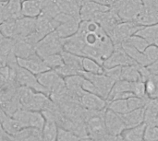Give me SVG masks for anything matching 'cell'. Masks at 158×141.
Segmentation results:
<instances>
[{
	"instance_id": "cell-28",
	"label": "cell",
	"mask_w": 158,
	"mask_h": 141,
	"mask_svg": "<svg viewBox=\"0 0 158 141\" xmlns=\"http://www.w3.org/2000/svg\"><path fill=\"white\" fill-rule=\"evenodd\" d=\"M120 79L127 80L130 82H136L139 80H143L141 73L139 71V65L136 64V65L122 66Z\"/></svg>"
},
{
	"instance_id": "cell-23",
	"label": "cell",
	"mask_w": 158,
	"mask_h": 141,
	"mask_svg": "<svg viewBox=\"0 0 158 141\" xmlns=\"http://www.w3.org/2000/svg\"><path fill=\"white\" fill-rule=\"evenodd\" d=\"M56 3L60 12L75 18H80L81 3L79 0H56Z\"/></svg>"
},
{
	"instance_id": "cell-9",
	"label": "cell",
	"mask_w": 158,
	"mask_h": 141,
	"mask_svg": "<svg viewBox=\"0 0 158 141\" xmlns=\"http://www.w3.org/2000/svg\"><path fill=\"white\" fill-rule=\"evenodd\" d=\"M142 27L143 26L139 25L135 21H121L115 27L109 37L114 45L121 44L130 37L136 34Z\"/></svg>"
},
{
	"instance_id": "cell-11",
	"label": "cell",
	"mask_w": 158,
	"mask_h": 141,
	"mask_svg": "<svg viewBox=\"0 0 158 141\" xmlns=\"http://www.w3.org/2000/svg\"><path fill=\"white\" fill-rule=\"evenodd\" d=\"M81 75L82 77L86 78L87 79H89L90 81H92V83L95 86V88L101 97H103L106 100L107 99L108 94H109L115 81H113L110 78H108L104 73L103 74H91V73L81 71Z\"/></svg>"
},
{
	"instance_id": "cell-41",
	"label": "cell",
	"mask_w": 158,
	"mask_h": 141,
	"mask_svg": "<svg viewBox=\"0 0 158 141\" xmlns=\"http://www.w3.org/2000/svg\"><path fill=\"white\" fill-rule=\"evenodd\" d=\"M143 141H158V126H146Z\"/></svg>"
},
{
	"instance_id": "cell-31",
	"label": "cell",
	"mask_w": 158,
	"mask_h": 141,
	"mask_svg": "<svg viewBox=\"0 0 158 141\" xmlns=\"http://www.w3.org/2000/svg\"><path fill=\"white\" fill-rule=\"evenodd\" d=\"M22 0H8L6 3V17L7 18L18 19L22 18L21 13Z\"/></svg>"
},
{
	"instance_id": "cell-8",
	"label": "cell",
	"mask_w": 158,
	"mask_h": 141,
	"mask_svg": "<svg viewBox=\"0 0 158 141\" xmlns=\"http://www.w3.org/2000/svg\"><path fill=\"white\" fill-rule=\"evenodd\" d=\"M36 77L39 83L49 92V97L59 93L66 89L64 79L61 78L54 69L46 70L41 74H38Z\"/></svg>"
},
{
	"instance_id": "cell-44",
	"label": "cell",
	"mask_w": 158,
	"mask_h": 141,
	"mask_svg": "<svg viewBox=\"0 0 158 141\" xmlns=\"http://www.w3.org/2000/svg\"><path fill=\"white\" fill-rule=\"evenodd\" d=\"M144 54L147 55V57L149 58V60L152 62H155L158 60V46L156 45H149L145 51Z\"/></svg>"
},
{
	"instance_id": "cell-27",
	"label": "cell",
	"mask_w": 158,
	"mask_h": 141,
	"mask_svg": "<svg viewBox=\"0 0 158 141\" xmlns=\"http://www.w3.org/2000/svg\"><path fill=\"white\" fill-rule=\"evenodd\" d=\"M145 130V124H142L138 127L125 129L121 136L124 141H143Z\"/></svg>"
},
{
	"instance_id": "cell-26",
	"label": "cell",
	"mask_w": 158,
	"mask_h": 141,
	"mask_svg": "<svg viewBox=\"0 0 158 141\" xmlns=\"http://www.w3.org/2000/svg\"><path fill=\"white\" fill-rule=\"evenodd\" d=\"M61 55L63 58L64 65L73 68L81 75V72L82 71V66H81L82 57L75 54L69 53L68 51H65V50L61 52Z\"/></svg>"
},
{
	"instance_id": "cell-17",
	"label": "cell",
	"mask_w": 158,
	"mask_h": 141,
	"mask_svg": "<svg viewBox=\"0 0 158 141\" xmlns=\"http://www.w3.org/2000/svg\"><path fill=\"white\" fill-rule=\"evenodd\" d=\"M36 27V18L22 17L16 19V36L15 39L27 38L32 34Z\"/></svg>"
},
{
	"instance_id": "cell-43",
	"label": "cell",
	"mask_w": 158,
	"mask_h": 141,
	"mask_svg": "<svg viewBox=\"0 0 158 141\" xmlns=\"http://www.w3.org/2000/svg\"><path fill=\"white\" fill-rule=\"evenodd\" d=\"M10 77V68L8 66L0 65V89L7 82Z\"/></svg>"
},
{
	"instance_id": "cell-5",
	"label": "cell",
	"mask_w": 158,
	"mask_h": 141,
	"mask_svg": "<svg viewBox=\"0 0 158 141\" xmlns=\"http://www.w3.org/2000/svg\"><path fill=\"white\" fill-rule=\"evenodd\" d=\"M122 21H135L143 7L142 0H117L110 6Z\"/></svg>"
},
{
	"instance_id": "cell-13",
	"label": "cell",
	"mask_w": 158,
	"mask_h": 141,
	"mask_svg": "<svg viewBox=\"0 0 158 141\" xmlns=\"http://www.w3.org/2000/svg\"><path fill=\"white\" fill-rule=\"evenodd\" d=\"M94 21L97 22L101 26V28L106 32V34L109 36L112 33L115 27L122 20L118 16V14L110 7L108 10L99 13L95 17Z\"/></svg>"
},
{
	"instance_id": "cell-4",
	"label": "cell",
	"mask_w": 158,
	"mask_h": 141,
	"mask_svg": "<svg viewBox=\"0 0 158 141\" xmlns=\"http://www.w3.org/2000/svg\"><path fill=\"white\" fill-rule=\"evenodd\" d=\"M64 39L59 37L54 30L45 35L35 44V52L41 57L44 58L51 54H60L64 48Z\"/></svg>"
},
{
	"instance_id": "cell-37",
	"label": "cell",
	"mask_w": 158,
	"mask_h": 141,
	"mask_svg": "<svg viewBox=\"0 0 158 141\" xmlns=\"http://www.w3.org/2000/svg\"><path fill=\"white\" fill-rule=\"evenodd\" d=\"M148 100H149V97L141 98V97H136V96H132V97L127 99L129 112L132 111V110L140 109V108H144Z\"/></svg>"
},
{
	"instance_id": "cell-30",
	"label": "cell",
	"mask_w": 158,
	"mask_h": 141,
	"mask_svg": "<svg viewBox=\"0 0 158 141\" xmlns=\"http://www.w3.org/2000/svg\"><path fill=\"white\" fill-rule=\"evenodd\" d=\"M58 126L54 120L45 119V124L41 131L42 141H56Z\"/></svg>"
},
{
	"instance_id": "cell-16",
	"label": "cell",
	"mask_w": 158,
	"mask_h": 141,
	"mask_svg": "<svg viewBox=\"0 0 158 141\" xmlns=\"http://www.w3.org/2000/svg\"><path fill=\"white\" fill-rule=\"evenodd\" d=\"M18 65L34 75L41 74L46 70H49L47 66L44 64L43 58H41L37 54L28 57V58H17Z\"/></svg>"
},
{
	"instance_id": "cell-34",
	"label": "cell",
	"mask_w": 158,
	"mask_h": 141,
	"mask_svg": "<svg viewBox=\"0 0 158 141\" xmlns=\"http://www.w3.org/2000/svg\"><path fill=\"white\" fill-rule=\"evenodd\" d=\"M0 32L6 37L15 39L16 36V19L7 18L0 23Z\"/></svg>"
},
{
	"instance_id": "cell-42",
	"label": "cell",
	"mask_w": 158,
	"mask_h": 141,
	"mask_svg": "<svg viewBox=\"0 0 158 141\" xmlns=\"http://www.w3.org/2000/svg\"><path fill=\"white\" fill-rule=\"evenodd\" d=\"M122 66H113L108 68H104V74L110 78L113 81H118L120 79Z\"/></svg>"
},
{
	"instance_id": "cell-20",
	"label": "cell",
	"mask_w": 158,
	"mask_h": 141,
	"mask_svg": "<svg viewBox=\"0 0 158 141\" xmlns=\"http://www.w3.org/2000/svg\"><path fill=\"white\" fill-rule=\"evenodd\" d=\"M127 128L138 127L144 123V108L130 111L124 115H120Z\"/></svg>"
},
{
	"instance_id": "cell-29",
	"label": "cell",
	"mask_w": 158,
	"mask_h": 141,
	"mask_svg": "<svg viewBox=\"0 0 158 141\" xmlns=\"http://www.w3.org/2000/svg\"><path fill=\"white\" fill-rule=\"evenodd\" d=\"M131 88H132V82L123 80V79H119V80L116 81L112 86V89L108 94L106 101L107 102L113 101L118 95H119L123 92H126V91H131Z\"/></svg>"
},
{
	"instance_id": "cell-21",
	"label": "cell",
	"mask_w": 158,
	"mask_h": 141,
	"mask_svg": "<svg viewBox=\"0 0 158 141\" xmlns=\"http://www.w3.org/2000/svg\"><path fill=\"white\" fill-rule=\"evenodd\" d=\"M43 8L42 0H24L21 3V13L23 17L37 18Z\"/></svg>"
},
{
	"instance_id": "cell-15",
	"label": "cell",
	"mask_w": 158,
	"mask_h": 141,
	"mask_svg": "<svg viewBox=\"0 0 158 141\" xmlns=\"http://www.w3.org/2000/svg\"><path fill=\"white\" fill-rule=\"evenodd\" d=\"M81 106L88 111H105L107 108V101L98 94L84 91L81 97Z\"/></svg>"
},
{
	"instance_id": "cell-49",
	"label": "cell",
	"mask_w": 158,
	"mask_h": 141,
	"mask_svg": "<svg viewBox=\"0 0 158 141\" xmlns=\"http://www.w3.org/2000/svg\"><path fill=\"white\" fill-rule=\"evenodd\" d=\"M95 2H98L100 4H103V5H106V6H111L117 0H94Z\"/></svg>"
},
{
	"instance_id": "cell-35",
	"label": "cell",
	"mask_w": 158,
	"mask_h": 141,
	"mask_svg": "<svg viewBox=\"0 0 158 141\" xmlns=\"http://www.w3.org/2000/svg\"><path fill=\"white\" fill-rule=\"evenodd\" d=\"M107 109L111 110L112 112L118 115H124L129 112L127 100L118 99L107 102Z\"/></svg>"
},
{
	"instance_id": "cell-40",
	"label": "cell",
	"mask_w": 158,
	"mask_h": 141,
	"mask_svg": "<svg viewBox=\"0 0 158 141\" xmlns=\"http://www.w3.org/2000/svg\"><path fill=\"white\" fill-rule=\"evenodd\" d=\"M131 91L134 96L136 97H148L146 94V89H145V82L143 80H139L136 82H132V88Z\"/></svg>"
},
{
	"instance_id": "cell-36",
	"label": "cell",
	"mask_w": 158,
	"mask_h": 141,
	"mask_svg": "<svg viewBox=\"0 0 158 141\" xmlns=\"http://www.w3.org/2000/svg\"><path fill=\"white\" fill-rule=\"evenodd\" d=\"M124 44H127V45H130L139 51H142V52H144L145 49L149 46V44L147 43V42L142 38L141 36L137 35V34H134L132 35L131 37H130L127 41H125L123 42Z\"/></svg>"
},
{
	"instance_id": "cell-7",
	"label": "cell",
	"mask_w": 158,
	"mask_h": 141,
	"mask_svg": "<svg viewBox=\"0 0 158 141\" xmlns=\"http://www.w3.org/2000/svg\"><path fill=\"white\" fill-rule=\"evenodd\" d=\"M54 18L57 22V27L55 31L59 37L63 39L69 38L75 34L81 21L80 18H75L62 12L58 13Z\"/></svg>"
},
{
	"instance_id": "cell-39",
	"label": "cell",
	"mask_w": 158,
	"mask_h": 141,
	"mask_svg": "<svg viewBox=\"0 0 158 141\" xmlns=\"http://www.w3.org/2000/svg\"><path fill=\"white\" fill-rule=\"evenodd\" d=\"M44 64L47 66V67L49 69H56L57 67L61 66L64 62H63V58L60 54H51L49 56L44 57Z\"/></svg>"
},
{
	"instance_id": "cell-12",
	"label": "cell",
	"mask_w": 158,
	"mask_h": 141,
	"mask_svg": "<svg viewBox=\"0 0 158 141\" xmlns=\"http://www.w3.org/2000/svg\"><path fill=\"white\" fill-rule=\"evenodd\" d=\"M104 120L106 132L110 135H121L122 132L127 129L120 115H118L107 108L104 114Z\"/></svg>"
},
{
	"instance_id": "cell-32",
	"label": "cell",
	"mask_w": 158,
	"mask_h": 141,
	"mask_svg": "<svg viewBox=\"0 0 158 141\" xmlns=\"http://www.w3.org/2000/svg\"><path fill=\"white\" fill-rule=\"evenodd\" d=\"M82 71L91 74H103L104 67L101 64L90 57H82Z\"/></svg>"
},
{
	"instance_id": "cell-6",
	"label": "cell",
	"mask_w": 158,
	"mask_h": 141,
	"mask_svg": "<svg viewBox=\"0 0 158 141\" xmlns=\"http://www.w3.org/2000/svg\"><path fill=\"white\" fill-rule=\"evenodd\" d=\"M12 117L17 120L23 128H34L42 131L45 124V118L41 112L28 110L24 107L19 108Z\"/></svg>"
},
{
	"instance_id": "cell-52",
	"label": "cell",
	"mask_w": 158,
	"mask_h": 141,
	"mask_svg": "<svg viewBox=\"0 0 158 141\" xmlns=\"http://www.w3.org/2000/svg\"><path fill=\"white\" fill-rule=\"evenodd\" d=\"M22 1H24V0H22Z\"/></svg>"
},
{
	"instance_id": "cell-33",
	"label": "cell",
	"mask_w": 158,
	"mask_h": 141,
	"mask_svg": "<svg viewBox=\"0 0 158 141\" xmlns=\"http://www.w3.org/2000/svg\"><path fill=\"white\" fill-rule=\"evenodd\" d=\"M144 82L147 96L151 99H158V75L151 74Z\"/></svg>"
},
{
	"instance_id": "cell-18",
	"label": "cell",
	"mask_w": 158,
	"mask_h": 141,
	"mask_svg": "<svg viewBox=\"0 0 158 141\" xmlns=\"http://www.w3.org/2000/svg\"><path fill=\"white\" fill-rule=\"evenodd\" d=\"M14 53L17 58H28L36 54L35 44L27 38L14 39Z\"/></svg>"
},
{
	"instance_id": "cell-10",
	"label": "cell",
	"mask_w": 158,
	"mask_h": 141,
	"mask_svg": "<svg viewBox=\"0 0 158 141\" xmlns=\"http://www.w3.org/2000/svg\"><path fill=\"white\" fill-rule=\"evenodd\" d=\"M131 65H136V63L127 54L121 44L114 45L113 52L103 62L104 68H108L113 66H126Z\"/></svg>"
},
{
	"instance_id": "cell-38",
	"label": "cell",
	"mask_w": 158,
	"mask_h": 141,
	"mask_svg": "<svg viewBox=\"0 0 158 141\" xmlns=\"http://www.w3.org/2000/svg\"><path fill=\"white\" fill-rule=\"evenodd\" d=\"M81 138L77 136L70 130L58 127L57 128V136L56 141H80Z\"/></svg>"
},
{
	"instance_id": "cell-47",
	"label": "cell",
	"mask_w": 158,
	"mask_h": 141,
	"mask_svg": "<svg viewBox=\"0 0 158 141\" xmlns=\"http://www.w3.org/2000/svg\"><path fill=\"white\" fill-rule=\"evenodd\" d=\"M148 70L150 71L151 74H155V75H158V60L152 62L150 65L147 66Z\"/></svg>"
},
{
	"instance_id": "cell-45",
	"label": "cell",
	"mask_w": 158,
	"mask_h": 141,
	"mask_svg": "<svg viewBox=\"0 0 158 141\" xmlns=\"http://www.w3.org/2000/svg\"><path fill=\"white\" fill-rule=\"evenodd\" d=\"M143 6L158 11V0H142Z\"/></svg>"
},
{
	"instance_id": "cell-25",
	"label": "cell",
	"mask_w": 158,
	"mask_h": 141,
	"mask_svg": "<svg viewBox=\"0 0 158 141\" xmlns=\"http://www.w3.org/2000/svg\"><path fill=\"white\" fill-rule=\"evenodd\" d=\"M124 51L127 53V54L138 65H141V66H147L148 65L151 64V61L149 60V58L147 57V55L144 54V52H142V51H139L130 45H127V44H124V43H121Z\"/></svg>"
},
{
	"instance_id": "cell-51",
	"label": "cell",
	"mask_w": 158,
	"mask_h": 141,
	"mask_svg": "<svg viewBox=\"0 0 158 141\" xmlns=\"http://www.w3.org/2000/svg\"><path fill=\"white\" fill-rule=\"evenodd\" d=\"M79 1H80V2H81V4H82V3H83V2H84V1H86V0H79Z\"/></svg>"
},
{
	"instance_id": "cell-46",
	"label": "cell",
	"mask_w": 158,
	"mask_h": 141,
	"mask_svg": "<svg viewBox=\"0 0 158 141\" xmlns=\"http://www.w3.org/2000/svg\"><path fill=\"white\" fill-rule=\"evenodd\" d=\"M102 141H124L121 135H110L106 134Z\"/></svg>"
},
{
	"instance_id": "cell-22",
	"label": "cell",
	"mask_w": 158,
	"mask_h": 141,
	"mask_svg": "<svg viewBox=\"0 0 158 141\" xmlns=\"http://www.w3.org/2000/svg\"><path fill=\"white\" fill-rule=\"evenodd\" d=\"M135 22L141 26H149L158 23V11L143 6L142 11L135 19Z\"/></svg>"
},
{
	"instance_id": "cell-24",
	"label": "cell",
	"mask_w": 158,
	"mask_h": 141,
	"mask_svg": "<svg viewBox=\"0 0 158 141\" xmlns=\"http://www.w3.org/2000/svg\"><path fill=\"white\" fill-rule=\"evenodd\" d=\"M136 34L143 38L149 45L158 46V23L149 26H143L136 32Z\"/></svg>"
},
{
	"instance_id": "cell-48",
	"label": "cell",
	"mask_w": 158,
	"mask_h": 141,
	"mask_svg": "<svg viewBox=\"0 0 158 141\" xmlns=\"http://www.w3.org/2000/svg\"><path fill=\"white\" fill-rule=\"evenodd\" d=\"M6 19V3L0 2V23Z\"/></svg>"
},
{
	"instance_id": "cell-50",
	"label": "cell",
	"mask_w": 158,
	"mask_h": 141,
	"mask_svg": "<svg viewBox=\"0 0 158 141\" xmlns=\"http://www.w3.org/2000/svg\"><path fill=\"white\" fill-rule=\"evenodd\" d=\"M8 0H0V2H3V3H6Z\"/></svg>"
},
{
	"instance_id": "cell-3",
	"label": "cell",
	"mask_w": 158,
	"mask_h": 141,
	"mask_svg": "<svg viewBox=\"0 0 158 141\" xmlns=\"http://www.w3.org/2000/svg\"><path fill=\"white\" fill-rule=\"evenodd\" d=\"M19 86L15 82L7 81L0 89V107L8 115L12 116L21 107L19 96Z\"/></svg>"
},
{
	"instance_id": "cell-14",
	"label": "cell",
	"mask_w": 158,
	"mask_h": 141,
	"mask_svg": "<svg viewBox=\"0 0 158 141\" xmlns=\"http://www.w3.org/2000/svg\"><path fill=\"white\" fill-rule=\"evenodd\" d=\"M110 8L109 6L100 4L94 0H86L81 6L80 10V18L81 20H94L95 17L106 10Z\"/></svg>"
},
{
	"instance_id": "cell-19",
	"label": "cell",
	"mask_w": 158,
	"mask_h": 141,
	"mask_svg": "<svg viewBox=\"0 0 158 141\" xmlns=\"http://www.w3.org/2000/svg\"><path fill=\"white\" fill-rule=\"evenodd\" d=\"M0 124L5 131L13 138L23 129V127L17 120H15L12 116L6 115L2 109L0 110Z\"/></svg>"
},
{
	"instance_id": "cell-2",
	"label": "cell",
	"mask_w": 158,
	"mask_h": 141,
	"mask_svg": "<svg viewBox=\"0 0 158 141\" xmlns=\"http://www.w3.org/2000/svg\"><path fill=\"white\" fill-rule=\"evenodd\" d=\"M19 96L21 107L31 111L42 112L51 101L48 95L26 87L19 88Z\"/></svg>"
},
{
	"instance_id": "cell-1",
	"label": "cell",
	"mask_w": 158,
	"mask_h": 141,
	"mask_svg": "<svg viewBox=\"0 0 158 141\" xmlns=\"http://www.w3.org/2000/svg\"><path fill=\"white\" fill-rule=\"evenodd\" d=\"M65 51L81 57H90L103 66V62L113 52L110 37L94 20H82L75 34L64 39Z\"/></svg>"
}]
</instances>
